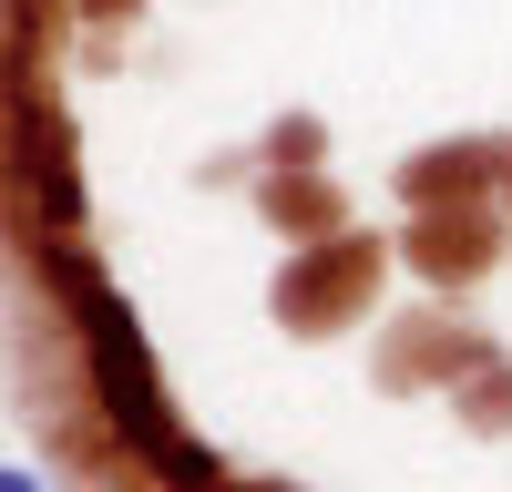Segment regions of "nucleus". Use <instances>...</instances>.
Returning a JSON list of instances; mask_svg holds the SVG:
<instances>
[{
	"label": "nucleus",
	"mask_w": 512,
	"mask_h": 492,
	"mask_svg": "<svg viewBox=\"0 0 512 492\" xmlns=\"http://www.w3.org/2000/svg\"><path fill=\"white\" fill-rule=\"evenodd\" d=\"M31 257H41V277H52V298L72 308V328H82V369H93V400H103L113 441L134 451L144 472H175V482H216L226 462L185 441L175 400H164V369H154V339H144V318H134V308H123L113 287H103V267H93V257H72L62 236H31Z\"/></svg>",
	"instance_id": "f257e3e1"
},
{
	"label": "nucleus",
	"mask_w": 512,
	"mask_h": 492,
	"mask_svg": "<svg viewBox=\"0 0 512 492\" xmlns=\"http://www.w3.org/2000/svg\"><path fill=\"white\" fill-rule=\"evenodd\" d=\"M11 195H21L31 236H72L82 226V164L62 154V123H52L41 93H21V113H11Z\"/></svg>",
	"instance_id": "f03ea898"
}]
</instances>
